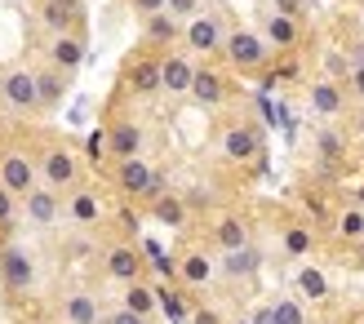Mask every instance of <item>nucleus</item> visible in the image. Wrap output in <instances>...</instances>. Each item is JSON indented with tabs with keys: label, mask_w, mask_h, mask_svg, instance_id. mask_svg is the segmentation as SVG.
I'll return each instance as SVG.
<instances>
[{
	"label": "nucleus",
	"mask_w": 364,
	"mask_h": 324,
	"mask_svg": "<svg viewBox=\"0 0 364 324\" xmlns=\"http://www.w3.org/2000/svg\"><path fill=\"white\" fill-rule=\"evenodd\" d=\"M271 315H276V324H306V315H302V307L294 298H280L276 307H271Z\"/></svg>",
	"instance_id": "29"
},
{
	"label": "nucleus",
	"mask_w": 364,
	"mask_h": 324,
	"mask_svg": "<svg viewBox=\"0 0 364 324\" xmlns=\"http://www.w3.org/2000/svg\"><path fill=\"white\" fill-rule=\"evenodd\" d=\"M267 40H271V45H280V49H289V45L298 40V27H294V18L276 14V18L267 23Z\"/></svg>",
	"instance_id": "22"
},
{
	"label": "nucleus",
	"mask_w": 364,
	"mask_h": 324,
	"mask_svg": "<svg viewBox=\"0 0 364 324\" xmlns=\"http://www.w3.org/2000/svg\"><path fill=\"white\" fill-rule=\"evenodd\" d=\"M147 36L151 40H173V14H147Z\"/></svg>",
	"instance_id": "28"
},
{
	"label": "nucleus",
	"mask_w": 364,
	"mask_h": 324,
	"mask_svg": "<svg viewBox=\"0 0 364 324\" xmlns=\"http://www.w3.org/2000/svg\"><path fill=\"white\" fill-rule=\"evenodd\" d=\"M258 129H249V124H235V129H227V138H223V151L231 156V160H249V156H258Z\"/></svg>",
	"instance_id": "11"
},
{
	"label": "nucleus",
	"mask_w": 364,
	"mask_h": 324,
	"mask_svg": "<svg viewBox=\"0 0 364 324\" xmlns=\"http://www.w3.org/2000/svg\"><path fill=\"white\" fill-rule=\"evenodd\" d=\"M253 324H276V315H271V307H262L258 315H253Z\"/></svg>",
	"instance_id": "41"
},
{
	"label": "nucleus",
	"mask_w": 364,
	"mask_h": 324,
	"mask_svg": "<svg viewBox=\"0 0 364 324\" xmlns=\"http://www.w3.org/2000/svg\"><path fill=\"white\" fill-rule=\"evenodd\" d=\"M218 244H223V249H240V244H249V236H245V222H240V218H227V222H218Z\"/></svg>",
	"instance_id": "24"
},
{
	"label": "nucleus",
	"mask_w": 364,
	"mask_h": 324,
	"mask_svg": "<svg viewBox=\"0 0 364 324\" xmlns=\"http://www.w3.org/2000/svg\"><path fill=\"white\" fill-rule=\"evenodd\" d=\"M191 76H196V67L187 58H178V53H169V58L160 63V89H169V94H187Z\"/></svg>",
	"instance_id": "10"
},
{
	"label": "nucleus",
	"mask_w": 364,
	"mask_h": 324,
	"mask_svg": "<svg viewBox=\"0 0 364 324\" xmlns=\"http://www.w3.org/2000/svg\"><path fill=\"white\" fill-rule=\"evenodd\" d=\"M9 218H14V191L0 187V222H9Z\"/></svg>",
	"instance_id": "37"
},
{
	"label": "nucleus",
	"mask_w": 364,
	"mask_h": 324,
	"mask_svg": "<svg viewBox=\"0 0 364 324\" xmlns=\"http://www.w3.org/2000/svg\"><path fill=\"white\" fill-rule=\"evenodd\" d=\"M71 218H76V222H94L98 218V200L89 191H76V195H71Z\"/></svg>",
	"instance_id": "26"
},
{
	"label": "nucleus",
	"mask_w": 364,
	"mask_h": 324,
	"mask_svg": "<svg viewBox=\"0 0 364 324\" xmlns=\"http://www.w3.org/2000/svg\"><path fill=\"white\" fill-rule=\"evenodd\" d=\"M0 94H5L9 112H36V76L31 71H5Z\"/></svg>",
	"instance_id": "4"
},
{
	"label": "nucleus",
	"mask_w": 364,
	"mask_h": 324,
	"mask_svg": "<svg viewBox=\"0 0 364 324\" xmlns=\"http://www.w3.org/2000/svg\"><path fill=\"white\" fill-rule=\"evenodd\" d=\"M355 205H360V209H364V187H360V191H355Z\"/></svg>",
	"instance_id": "44"
},
{
	"label": "nucleus",
	"mask_w": 364,
	"mask_h": 324,
	"mask_svg": "<svg viewBox=\"0 0 364 324\" xmlns=\"http://www.w3.org/2000/svg\"><path fill=\"white\" fill-rule=\"evenodd\" d=\"M41 23L49 31H71L80 23V0H41Z\"/></svg>",
	"instance_id": "7"
},
{
	"label": "nucleus",
	"mask_w": 364,
	"mask_h": 324,
	"mask_svg": "<svg viewBox=\"0 0 364 324\" xmlns=\"http://www.w3.org/2000/svg\"><path fill=\"white\" fill-rule=\"evenodd\" d=\"M107 324H147V315H138V311H129V307H120Z\"/></svg>",
	"instance_id": "36"
},
{
	"label": "nucleus",
	"mask_w": 364,
	"mask_h": 324,
	"mask_svg": "<svg viewBox=\"0 0 364 324\" xmlns=\"http://www.w3.org/2000/svg\"><path fill=\"white\" fill-rule=\"evenodd\" d=\"M156 218L165 227H182L187 222V209H182V200H173V195H156Z\"/></svg>",
	"instance_id": "23"
},
{
	"label": "nucleus",
	"mask_w": 364,
	"mask_h": 324,
	"mask_svg": "<svg viewBox=\"0 0 364 324\" xmlns=\"http://www.w3.org/2000/svg\"><path fill=\"white\" fill-rule=\"evenodd\" d=\"M107 271H112L116 280H124V284H129V280H138V271H142V258L134 254V249H112V254H107Z\"/></svg>",
	"instance_id": "16"
},
{
	"label": "nucleus",
	"mask_w": 364,
	"mask_h": 324,
	"mask_svg": "<svg viewBox=\"0 0 364 324\" xmlns=\"http://www.w3.org/2000/svg\"><path fill=\"white\" fill-rule=\"evenodd\" d=\"M209 271H213V266H209V258H205V254L182 258V280H187V284H205V280H209Z\"/></svg>",
	"instance_id": "25"
},
{
	"label": "nucleus",
	"mask_w": 364,
	"mask_h": 324,
	"mask_svg": "<svg viewBox=\"0 0 364 324\" xmlns=\"http://www.w3.org/2000/svg\"><path fill=\"white\" fill-rule=\"evenodd\" d=\"M311 107H316L320 116H338V112H342V89H338V85H329V80L311 85Z\"/></svg>",
	"instance_id": "18"
},
{
	"label": "nucleus",
	"mask_w": 364,
	"mask_h": 324,
	"mask_svg": "<svg viewBox=\"0 0 364 324\" xmlns=\"http://www.w3.org/2000/svg\"><path fill=\"white\" fill-rule=\"evenodd\" d=\"M169 324H182V320H169Z\"/></svg>",
	"instance_id": "47"
},
{
	"label": "nucleus",
	"mask_w": 364,
	"mask_h": 324,
	"mask_svg": "<svg viewBox=\"0 0 364 324\" xmlns=\"http://www.w3.org/2000/svg\"><path fill=\"white\" fill-rule=\"evenodd\" d=\"M320 156L324 160H338L342 156V138L338 134H320Z\"/></svg>",
	"instance_id": "35"
},
{
	"label": "nucleus",
	"mask_w": 364,
	"mask_h": 324,
	"mask_svg": "<svg viewBox=\"0 0 364 324\" xmlns=\"http://www.w3.org/2000/svg\"><path fill=\"white\" fill-rule=\"evenodd\" d=\"M0 187H5V191H31L36 187V165H31V160L23 156V151H9V156H0Z\"/></svg>",
	"instance_id": "6"
},
{
	"label": "nucleus",
	"mask_w": 364,
	"mask_h": 324,
	"mask_svg": "<svg viewBox=\"0 0 364 324\" xmlns=\"http://www.w3.org/2000/svg\"><path fill=\"white\" fill-rule=\"evenodd\" d=\"M298 284H302L306 298H324V293H329V284H324V276L316 271V266H306V271L298 276Z\"/></svg>",
	"instance_id": "31"
},
{
	"label": "nucleus",
	"mask_w": 364,
	"mask_h": 324,
	"mask_svg": "<svg viewBox=\"0 0 364 324\" xmlns=\"http://www.w3.org/2000/svg\"><path fill=\"white\" fill-rule=\"evenodd\" d=\"M134 9L147 18V14H160V9H165V0H134Z\"/></svg>",
	"instance_id": "38"
},
{
	"label": "nucleus",
	"mask_w": 364,
	"mask_h": 324,
	"mask_svg": "<svg viewBox=\"0 0 364 324\" xmlns=\"http://www.w3.org/2000/svg\"><path fill=\"white\" fill-rule=\"evenodd\" d=\"M187 45H191V49H200V53L223 49V27H218V18H205V14L187 18Z\"/></svg>",
	"instance_id": "8"
},
{
	"label": "nucleus",
	"mask_w": 364,
	"mask_h": 324,
	"mask_svg": "<svg viewBox=\"0 0 364 324\" xmlns=\"http://www.w3.org/2000/svg\"><path fill=\"white\" fill-rule=\"evenodd\" d=\"M116 183H120V191H129V195H147V191H151V169H147V160L124 156L120 169H116Z\"/></svg>",
	"instance_id": "9"
},
{
	"label": "nucleus",
	"mask_w": 364,
	"mask_h": 324,
	"mask_svg": "<svg viewBox=\"0 0 364 324\" xmlns=\"http://www.w3.org/2000/svg\"><path fill=\"white\" fill-rule=\"evenodd\" d=\"M196 324H218V315H213V311H200V315H196Z\"/></svg>",
	"instance_id": "42"
},
{
	"label": "nucleus",
	"mask_w": 364,
	"mask_h": 324,
	"mask_svg": "<svg viewBox=\"0 0 364 324\" xmlns=\"http://www.w3.org/2000/svg\"><path fill=\"white\" fill-rule=\"evenodd\" d=\"M124 307L138 311V315H151L156 311V289H147V284L129 280V293H124Z\"/></svg>",
	"instance_id": "21"
},
{
	"label": "nucleus",
	"mask_w": 364,
	"mask_h": 324,
	"mask_svg": "<svg viewBox=\"0 0 364 324\" xmlns=\"http://www.w3.org/2000/svg\"><path fill=\"white\" fill-rule=\"evenodd\" d=\"M63 311H67V324H98V302L89 293H71L63 302Z\"/></svg>",
	"instance_id": "17"
},
{
	"label": "nucleus",
	"mask_w": 364,
	"mask_h": 324,
	"mask_svg": "<svg viewBox=\"0 0 364 324\" xmlns=\"http://www.w3.org/2000/svg\"><path fill=\"white\" fill-rule=\"evenodd\" d=\"M360 254H364V240H360Z\"/></svg>",
	"instance_id": "46"
},
{
	"label": "nucleus",
	"mask_w": 364,
	"mask_h": 324,
	"mask_svg": "<svg viewBox=\"0 0 364 324\" xmlns=\"http://www.w3.org/2000/svg\"><path fill=\"white\" fill-rule=\"evenodd\" d=\"M147 258H151V266H156L160 276H173V258H169V254H165V249H160L156 240H147Z\"/></svg>",
	"instance_id": "32"
},
{
	"label": "nucleus",
	"mask_w": 364,
	"mask_h": 324,
	"mask_svg": "<svg viewBox=\"0 0 364 324\" xmlns=\"http://www.w3.org/2000/svg\"><path fill=\"white\" fill-rule=\"evenodd\" d=\"M156 307H165V315H169V320H187V302H182V293L160 289V293H156Z\"/></svg>",
	"instance_id": "30"
},
{
	"label": "nucleus",
	"mask_w": 364,
	"mask_h": 324,
	"mask_svg": "<svg viewBox=\"0 0 364 324\" xmlns=\"http://www.w3.org/2000/svg\"><path fill=\"white\" fill-rule=\"evenodd\" d=\"M351 94L364 98V67H351Z\"/></svg>",
	"instance_id": "40"
},
{
	"label": "nucleus",
	"mask_w": 364,
	"mask_h": 324,
	"mask_svg": "<svg viewBox=\"0 0 364 324\" xmlns=\"http://www.w3.org/2000/svg\"><path fill=\"white\" fill-rule=\"evenodd\" d=\"M240 324H253V320H240Z\"/></svg>",
	"instance_id": "48"
},
{
	"label": "nucleus",
	"mask_w": 364,
	"mask_h": 324,
	"mask_svg": "<svg viewBox=\"0 0 364 324\" xmlns=\"http://www.w3.org/2000/svg\"><path fill=\"white\" fill-rule=\"evenodd\" d=\"M223 53L231 58V67L258 71L267 63V40H262V36H253V31H231L227 40H223Z\"/></svg>",
	"instance_id": "1"
},
{
	"label": "nucleus",
	"mask_w": 364,
	"mask_h": 324,
	"mask_svg": "<svg viewBox=\"0 0 364 324\" xmlns=\"http://www.w3.org/2000/svg\"><path fill=\"white\" fill-rule=\"evenodd\" d=\"M165 14H173V18H196L200 14V0H165Z\"/></svg>",
	"instance_id": "34"
},
{
	"label": "nucleus",
	"mask_w": 364,
	"mask_h": 324,
	"mask_svg": "<svg viewBox=\"0 0 364 324\" xmlns=\"http://www.w3.org/2000/svg\"><path fill=\"white\" fill-rule=\"evenodd\" d=\"M23 209H27V222L31 227H53V222H58V213H63L58 191H53V187H31L23 195Z\"/></svg>",
	"instance_id": "5"
},
{
	"label": "nucleus",
	"mask_w": 364,
	"mask_h": 324,
	"mask_svg": "<svg viewBox=\"0 0 364 324\" xmlns=\"http://www.w3.org/2000/svg\"><path fill=\"white\" fill-rule=\"evenodd\" d=\"M31 280H36V266L23 249H0V284L9 293H23V289H31Z\"/></svg>",
	"instance_id": "2"
},
{
	"label": "nucleus",
	"mask_w": 364,
	"mask_h": 324,
	"mask_svg": "<svg viewBox=\"0 0 364 324\" xmlns=\"http://www.w3.org/2000/svg\"><path fill=\"white\" fill-rule=\"evenodd\" d=\"M360 134H364V116H360Z\"/></svg>",
	"instance_id": "45"
},
{
	"label": "nucleus",
	"mask_w": 364,
	"mask_h": 324,
	"mask_svg": "<svg viewBox=\"0 0 364 324\" xmlns=\"http://www.w3.org/2000/svg\"><path fill=\"white\" fill-rule=\"evenodd\" d=\"M276 9H280L284 18H298V14H302V0H276Z\"/></svg>",
	"instance_id": "39"
},
{
	"label": "nucleus",
	"mask_w": 364,
	"mask_h": 324,
	"mask_svg": "<svg viewBox=\"0 0 364 324\" xmlns=\"http://www.w3.org/2000/svg\"><path fill=\"white\" fill-rule=\"evenodd\" d=\"M258 262H262L258 249H253V244H240V249H227L223 271H227L231 280H240V276H253V271H258Z\"/></svg>",
	"instance_id": "14"
},
{
	"label": "nucleus",
	"mask_w": 364,
	"mask_h": 324,
	"mask_svg": "<svg viewBox=\"0 0 364 324\" xmlns=\"http://www.w3.org/2000/svg\"><path fill=\"white\" fill-rule=\"evenodd\" d=\"M129 89L134 94H151V89H160V63H138L129 71Z\"/></svg>",
	"instance_id": "20"
},
{
	"label": "nucleus",
	"mask_w": 364,
	"mask_h": 324,
	"mask_svg": "<svg viewBox=\"0 0 364 324\" xmlns=\"http://www.w3.org/2000/svg\"><path fill=\"white\" fill-rule=\"evenodd\" d=\"M63 98V71H41L36 76V107H53Z\"/></svg>",
	"instance_id": "19"
},
{
	"label": "nucleus",
	"mask_w": 364,
	"mask_h": 324,
	"mask_svg": "<svg viewBox=\"0 0 364 324\" xmlns=\"http://www.w3.org/2000/svg\"><path fill=\"white\" fill-rule=\"evenodd\" d=\"M107 147H112V156H138V147H142V134H138V124H129V120H120V124H112V134H107Z\"/></svg>",
	"instance_id": "15"
},
{
	"label": "nucleus",
	"mask_w": 364,
	"mask_h": 324,
	"mask_svg": "<svg viewBox=\"0 0 364 324\" xmlns=\"http://www.w3.org/2000/svg\"><path fill=\"white\" fill-rule=\"evenodd\" d=\"M41 178L58 191V187H71L76 183V156H71L67 147H49V151H41Z\"/></svg>",
	"instance_id": "3"
},
{
	"label": "nucleus",
	"mask_w": 364,
	"mask_h": 324,
	"mask_svg": "<svg viewBox=\"0 0 364 324\" xmlns=\"http://www.w3.org/2000/svg\"><path fill=\"white\" fill-rule=\"evenodd\" d=\"M80 63H85V40L71 36V31H63L58 40H53V67H58V71H76Z\"/></svg>",
	"instance_id": "13"
},
{
	"label": "nucleus",
	"mask_w": 364,
	"mask_h": 324,
	"mask_svg": "<svg viewBox=\"0 0 364 324\" xmlns=\"http://www.w3.org/2000/svg\"><path fill=\"white\" fill-rule=\"evenodd\" d=\"M187 94H196V102H205V107H218V102L227 98V85H223V76H218V71H196Z\"/></svg>",
	"instance_id": "12"
},
{
	"label": "nucleus",
	"mask_w": 364,
	"mask_h": 324,
	"mask_svg": "<svg viewBox=\"0 0 364 324\" xmlns=\"http://www.w3.org/2000/svg\"><path fill=\"white\" fill-rule=\"evenodd\" d=\"M355 67H364V45H355Z\"/></svg>",
	"instance_id": "43"
},
{
	"label": "nucleus",
	"mask_w": 364,
	"mask_h": 324,
	"mask_svg": "<svg viewBox=\"0 0 364 324\" xmlns=\"http://www.w3.org/2000/svg\"><path fill=\"white\" fill-rule=\"evenodd\" d=\"M284 244H289V254H306V249H311V231H302V227H294L284 236Z\"/></svg>",
	"instance_id": "33"
},
{
	"label": "nucleus",
	"mask_w": 364,
	"mask_h": 324,
	"mask_svg": "<svg viewBox=\"0 0 364 324\" xmlns=\"http://www.w3.org/2000/svg\"><path fill=\"white\" fill-rule=\"evenodd\" d=\"M338 236H347V240H364V209H347L338 218Z\"/></svg>",
	"instance_id": "27"
}]
</instances>
